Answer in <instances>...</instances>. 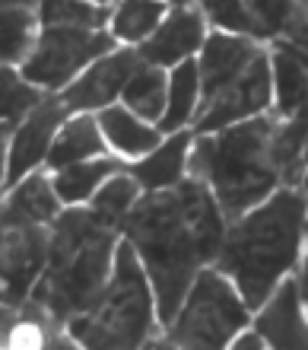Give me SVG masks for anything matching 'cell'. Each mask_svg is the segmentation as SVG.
Segmentation results:
<instances>
[{
	"label": "cell",
	"mask_w": 308,
	"mask_h": 350,
	"mask_svg": "<svg viewBox=\"0 0 308 350\" xmlns=\"http://www.w3.org/2000/svg\"><path fill=\"white\" fill-rule=\"evenodd\" d=\"M121 236L134 245L156 296V322L169 325L200 267L216 261L226 217L216 198L194 175L163 191H143L124 220Z\"/></svg>",
	"instance_id": "6da1fadb"
},
{
	"label": "cell",
	"mask_w": 308,
	"mask_h": 350,
	"mask_svg": "<svg viewBox=\"0 0 308 350\" xmlns=\"http://www.w3.org/2000/svg\"><path fill=\"white\" fill-rule=\"evenodd\" d=\"M308 236V201L299 188H277L232 220L213 267L236 284L248 309H261L283 277L299 265Z\"/></svg>",
	"instance_id": "7a4b0ae2"
},
{
	"label": "cell",
	"mask_w": 308,
	"mask_h": 350,
	"mask_svg": "<svg viewBox=\"0 0 308 350\" xmlns=\"http://www.w3.org/2000/svg\"><path fill=\"white\" fill-rule=\"evenodd\" d=\"M118 230L92 211L67 207L48 230V258L26 303L51 322H70L89 309L109 284Z\"/></svg>",
	"instance_id": "3957f363"
},
{
	"label": "cell",
	"mask_w": 308,
	"mask_h": 350,
	"mask_svg": "<svg viewBox=\"0 0 308 350\" xmlns=\"http://www.w3.org/2000/svg\"><path fill=\"white\" fill-rule=\"evenodd\" d=\"M277 118L254 115L229 128L197 134L191 144L188 175L200 178L216 198L229 223L277 191L280 172L270 157V137Z\"/></svg>",
	"instance_id": "277c9868"
},
{
	"label": "cell",
	"mask_w": 308,
	"mask_h": 350,
	"mask_svg": "<svg viewBox=\"0 0 308 350\" xmlns=\"http://www.w3.org/2000/svg\"><path fill=\"white\" fill-rule=\"evenodd\" d=\"M156 328V296L134 245L118 239L115 265L99 299L67 322L73 341L86 347H140Z\"/></svg>",
	"instance_id": "5b68a950"
},
{
	"label": "cell",
	"mask_w": 308,
	"mask_h": 350,
	"mask_svg": "<svg viewBox=\"0 0 308 350\" xmlns=\"http://www.w3.org/2000/svg\"><path fill=\"white\" fill-rule=\"evenodd\" d=\"M251 319V309L245 306L236 284L216 267H200L197 277L191 280L188 293L169 328L165 344L169 347H207L219 350L229 347L236 334Z\"/></svg>",
	"instance_id": "8992f818"
},
{
	"label": "cell",
	"mask_w": 308,
	"mask_h": 350,
	"mask_svg": "<svg viewBox=\"0 0 308 350\" xmlns=\"http://www.w3.org/2000/svg\"><path fill=\"white\" fill-rule=\"evenodd\" d=\"M115 51V36L105 29H38L36 45L19 64V74L42 92H61L96 57Z\"/></svg>",
	"instance_id": "52a82bcc"
},
{
	"label": "cell",
	"mask_w": 308,
	"mask_h": 350,
	"mask_svg": "<svg viewBox=\"0 0 308 350\" xmlns=\"http://www.w3.org/2000/svg\"><path fill=\"white\" fill-rule=\"evenodd\" d=\"M270 105H273L270 55L261 48V51L254 55L251 64H248L232 83L223 86L213 99L200 102L197 115H194V131H197V134H210V131L229 128V124L248 121V118H254V115H264Z\"/></svg>",
	"instance_id": "ba28073f"
},
{
	"label": "cell",
	"mask_w": 308,
	"mask_h": 350,
	"mask_svg": "<svg viewBox=\"0 0 308 350\" xmlns=\"http://www.w3.org/2000/svg\"><path fill=\"white\" fill-rule=\"evenodd\" d=\"M48 258V226L0 217V306L19 309Z\"/></svg>",
	"instance_id": "9c48e42d"
},
{
	"label": "cell",
	"mask_w": 308,
	"mask_h": 350,
	"mask_svg": "<svg viewBox=\"0 0 308 350\" xmlns=\"http://www.w3.org/2000/svg\"><path fill=\"white\" fill-rule=\"evenodd\" d=\"M143 64L137 48H115L109 55L96 57L86 70H83L73 83H67L61 90L64 109L76 115V111H99L105 105H111L115 99H121L127 80L134 77V70Z\"/></svg>",
	"instance_id": "30bf717a"
},
{
	"label": "cell",
	"mask_w": 308,
	"mask_h": 350,
	"mask_svg": "<svg viewBox=\"0 0 308 350\" xmlns=\"http://www.w3.org/2000/svg\"><path fill=\"white\" fill-rule=\"evenodd\" d=\"M70 111L64 109V102L55 96H45L32 111H26L23 118L10 131V153H7V188L26 178L29 172H36L45 163L51 140H55L57 128L67 121Z\"/></svg>",
	"instance_id": "8fae6325"
},
{
	"label": "cell",
	"mask_w": 308,
	"mask_h": 350,
	"mask_svg": "<svg viewBox=\"0 0 308 350\" xmlns=\"http://www.w3.org/2000/svg\"><path fill=\"white\" fill-rule=\"evenodd\" d=\"M207 38V19L194 7H175L165 13V19L156 26V32L146 42L137 45V55L143 64L153 67H175L194 57Z\"/></svg>",
	"instance_id": "7c38bea8"
},
{
	"label": "cell",
	"mask_w": 308,
	"mask_h": 350,
	"mask_svg": "<svg viewBox=\"0 0 308 350\" xmlns=\"http://www.w3.org/2000/svg\"><path fill=\"white\" fill-rule=\"evenodd\" d=\"M254 332H261L267 347H290V350L308 347V312L299 293V280L283 277L277 284V290L257 309Z\"/></svg>",
	"instance_id": "4fadbf2b"
},
{
	"label": "cell",
	"mask_w": 308,
	"mask_h": 350,
	"mask_svg": "<svg viewBox=\"0 0 308 350\" xmlns=\"http://www.w3.org/2000/svg\"><path fill=\"white\" fill-rule=\"evenodd\" d=\"M261 45H254L248 36H232V32H213L204 38L197 57L200 74V102L213 99L226 83H232L242 70L254 61Z\"/></svg>",
	"instance_id": "5bb4252c"
},
{
	"label": "cell",
	"mask_w": 308,
	"mask_h": 350,
	"mask_svg": "<svg viewBox=\"0 0 308 350\" xmlns=\"http://www.w3.org/2000/svg\"><path fill=\"white\" fill-rule=\"evenodd\" d=\"M191 137L188 131H172L165 140H159L150 153L137 157V163L127 166V172L137 178L140 191H163L172 188L188 175V157H191Z\"/></svg>",
	"instance_id": "9a60e30c"
},
{
	"label": "cell",
	"mask_w": 308,
	"mask_h": 350,
	"mask_svg": "<svg viewBox=\"0 0 308 350\" xmlns=\"http://www.w3.org/2000/svg\"><path fill=\"white\" fill-rule=\"evenodd\" d=\"M105 153H109V144L102 137L96 115H92V111H76L73 118H67L61 128H57L45 163L57 172V169H64V166L105 157Z\"/></svg>",
	"instance_id": "2e32d148"
},
{
	"label": "cell",
	"mask_w": 308,
	"mask_h": 350,
	"mask_svg": "<svg viewBox=\"0 0 308 350\" xmlns=\"http://www.w3.org/2000/svg\"><path fill=\"white\" fill-rule=\"evenodd\" d=\"M96 121H99L105 144L124 159L143 157L163 140V131L150 124V121L137 118L134 111L124 109V105H105V109L96 111Z\"/></svg>",
	"instance_id": "e0dca14e"
},
{
	"label": "cell",
	"mask_w": 308,
	"mask_h": 350,
	"mask_svg": "<svg viewBox=\"0 0 308 350\" xmlns=\"http://www.w3.org/2000/svg\"><path fill=\"white\" fill-rule=\"evenodd\" d=\"M273 99L280 109V118H290L308 99V55L299 45H277L270 55Z\"/></svg>",
	"instance_id": "ac0fdd59"
},
{
	"label": "cell",
	"mask_w": 308,
	"mask_h": 350,
	"mask_svg": "<svg viewBox=\"0 0 308 350\" xmlns=\"http://www.w3.org/2000/svg\"><path fill=\"white\" fill-rule=\"evenodd\" d=\"M57 213H61V198L55 194L51 178L42 172H29L26 178H19L13 185V191H10L7 204L0 207V217L23 223H42V226H51Z\"/></svg>",
	"instance_id": "d6986e66"
},
{
	"label": "cell",
	"mask_w": 308,
	"mask_h": 350,
	"mask_svg": "<svg viewBox=\"0 0 308 350\" xmlns=\"http://www.w3.org/2000/svg\"><path fill=\"white\" fill-rule=\"evenodd\" d=\"M200 105V74H197V61L188 57L182 64L169 67V92H165V111L156 128L163 134L182 131L184 124L194 121Z\"/></svg>",
	"instance_id": "ffe728a7"
},
{
	"label": "cell",
	"mask_w": 308,
	"mask_h": 350,
	"mask_svg": "<svg viewBox=\"0 0 308 350\" xmlns=\"http://www.w3.org/2000/svg\"><path fill=\"white\" fill-rule=\"evenodd\" d=\"M121 163L111 159L109 153L105 157H96V159H83V163H73V166H64L55 172L51 185H55V194L61 198V204H83L89 201L96 188H99L109 175L121 172Z\"/></svg>",
	"instance_id": "44dd1931"
},
{
	"label": "cell",
	"mask_w": 308,
	"mask_h": 350,
	"mask_svg": "<svg viewBox=\"0 0 308 350\" xmlns=\"http://www.w3.org/2000/svg\"><path fill=\"white\" fill-rule=\"evenodd\" d=\"M165 92H169V74L165 67H153V64H140L134 70V77L127 80L121 99L124 109H130L137 118L159 124L165 111Z\"/></svg>",
	"instance_id": "7402d4cb"
},
{
	"label": "cell",
	"mask_w": 308,
	"mask_h": 350,
	"mask_svg": "<svg viewBox=\"0 0 308 350\" xmlns=\"http://www.w3.org/2000/svg\"><path fill=\"white\" fill-rule=\"evenodd\" d=\"M169 3L165 0H121L111 10V36L124 45H140L156 32V26L165 19Z\"/></svg>",
	"instance_id": "603a6c76"
},
{
	"label": "cell",
	"mask_w": 308,
	"mask_h": 350,
	"mask_svg": "<svg viewBox=\"0 0 308 350\" xmlns=\"http://www.w3.org/2000/svg\"><path fill=\"white\" fill-rule=\"evenodd\" d=\"M38 16L29 3L0 7V64H23L36 45Z\"/></svg>",
	"instance_id": "cb8c5ba5"
},
{
	"label": "cell",
	"mask_w": 308,
	"mask_h": 350,
	"mask_svg": "<svg viewBox=\"0 0 308 350\" xmlns=\"http://www.w3.org/2000/svg\"><path fill=\"white\" fill-rule=\"evenodd\" d=\"M36 16L38 29H102L111 19V10L105 3H92V0H38Z\"/></svg>",
	"instance_id": "d4e9b609"
},
{
	"label": "cell",
	"mask_w": 308,
	"mask_h": 350,
	"mask_svg": "<svg viewBox=\"0 0 308 350\" xmlns=\"http://www.w3.org/2000/svg\"><path fill=\"white\" fill-rule=\"evenodd\" d=\"M137 198H140V185H137V178L127 172V169H121V172L109 175V178L96 188V194L89 198V211L96 213L99 220H105L109 226L118 230L121 220H124L127 213H130V207L137 204Z\"/></svg>",
	"instance_id": "484cf974"
},
{
	"label": "cell",
	"mask_w": 308,
	"mask_h": 350,
	"mask_svg": "<svg viewBox=\"0 0 308 350\" xmlns=\"http://www.w3.org/2000/svg\"><path fill=\"white\" fill-rule=\"evenodd\" d=\"M42 99H45V92L38 90V86H32L26 77L19 74V70H13L10 64H0V121L16 124Z\"/></svg>",
	"instance_id": "4316f807"
},
{
	"label": "cell",
	"mask_w": 308,
	"mask_h": 350,
	"mask_svg": "<svg viewBox=\"0 0 308 350\" xmlns=\"http://www.w3.org/2000/svg\"><path fill=\"white\" fill-rule=\"evenodd\" d=\"M200 16L210 26H216V32H232V36H248L261 38V29L254 23L251 10L245 0H197Z\"/></svg>",
	"instance_id": "83f0119b"
},
{
	"label": "cell",
	"mask_w": 308,
	"mask_h": 350,
	"mask_svg": "<svg viewBox=\"0 0 308 350\" xmlns=\"http://www.w3.org/2000/svg\"><path fill=\"white\" fill-rule=\"evenodd\" d=\"M245 3L261 29V38L280 36L290 23V0H245Z\"/></svg>",
	"instance_id": "f1b7e54d"
},
{
	"label": "cell",
	"mask_w": 308,
	"mask_h": 350,
	"mask_svg": "<svg viewBox=\"0 0 308 350\" xmlns=\"http://www.w3.org/2000/svg\"><path fill=\"white\" fill-rule=\"evenodd\" d=\"M10 131L13 124L0 121V194L7 191V153H10Z\"/></svg>",
	"instance_id": "f546056e"
},
{
	"label": "cell",
	"mask_w": 308,
	"mask_h": 350,
	"mask_svg": "<svg viewBox=\"0 0 308 350\" xmlns=\"http://www.w3.org/2000/svg\"><path fill=\"white\" fill-rule=\"evenodd\" d=\"M229 347H236V350H245V347H267V341L261 338V332H248L245 338H238V334H236Z\"/></svg>",
	"instance_id": "4dcf8cb0"
},
{
	"label": "cell",
	"mask_w": 308,
	"mask_h": 350,
	"mask_svg": "<svg viewBox=\"0 0 308 350\" xmlns=\"http://www.w3.org/2000/svg\"><path fill=\"white\" fill-rule=\"evenodd\" d=\"M13 332V309L10 306H0V341Z\"/></svg>",
	"instance_id": "1f68e13d"
},
{
	"label": "cell",
	"mask_w": 308,
	"mask_h": 350,
	"mask_svg": "<svg viewBox=\"0 0 308 350\" xmlns=\"http://www.w3.org/2000/svg\"><path fill=\"white\" fill-rule=\"evenodd\" d=\"M299 280V293H302V303L308 306V255H305V265H302V274L296 277Z\"/></svg>",
	"instance_id": "d6a6232c"
},
{
	"label": "cell",
	"mask_w": 308,
	"mask_h": 350,
	"mask_svg": "<svg viewBox=\"0 0 308 350\" xmlns=\"http://www.w3.org/2000/svg\"><path fill=\"white\" fill-rule=\"evenodd\" d=\"M299 182H302V194H305V201H308V166H305V172H302Z\"/></svg>",
	"instance_id": "836d02e7"
},
{
	"label": "cell",
	"mask_w": 308,
	"mask_h": 350,
	"mask_svg": "<svg viewBox=\"0 0 308 350\" xmlns=\"http://www.w3.org/2000/svg\"><path fill=\"white\" fill-rule=\"evenodd\" d=\"M169 3H175V7H188V0H169Z\"/></svg>",
	"instance_id": "e575fe53"
},
{
	"label": "cell",
	"mask_w": 308,
	"mask_h": 350,
	"mask_svg": "<svg viewBox=\"0 0 308 350\" xmlns=\"http://www.w3.org/2000/svg\"><path fill=\"white\" fill-rule=\"evenodd\" d=\"M302 111H305V118H308V99H305V102H302Z\"/></svg>",
	"instance_id": "d590c367"
},
{
	"label": "cell",
	"mask_w": 308,
	"mask_h": 350,
	"mask_svg": "<svg viewBox=\"0 0 308 350\" xmlns=\"http://www.w3.org/2000/svg\"><path fill=\"white\" fill-rule=\"evenodd\" d=\"M92 3H105V7H109V3H111V0H92Z\"/></svg>",
	"instance_id": "8d00e7d4"
}]
</instances>
